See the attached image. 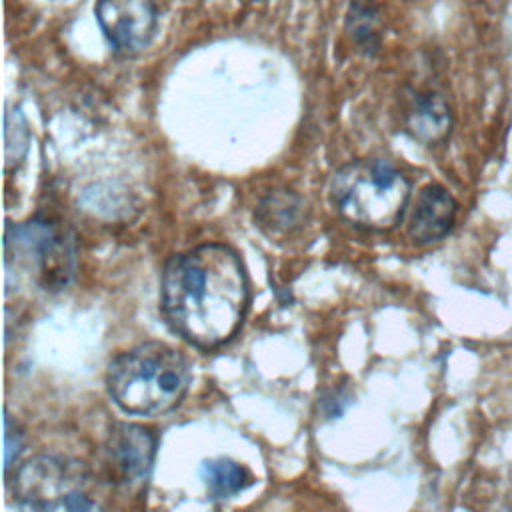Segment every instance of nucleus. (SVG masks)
Returning <instances> with one entry per match:
<instances>
[{
	"instance_id": "nucleus-5",
	"label": "nucleus",
	"mask_w": 512,
	"mask_h": 512,
	"mask_svg": "<svg viewBox=\"0 0 512 512\" xmlns=\"http://www.w3.org/2000/svg\"><path fill=\"white\" fill-rule=\"evenodd\" d=\"M94 16L108 44L122 56L144 52L158 30L156 0H96Z\"/></svg>"
},
{
	"instance_id": "nucleus-11",
	"label": "nucleus",
	"mask_w": 512,
	"mask_h": 512,
	"mask_svg": "<svg viewBox=\"0 0 512 512\" xmlns=\"http://www.w3.org/2000/svg\"><path fill=\"white\" fill-rule=\"evenodd\" d=\"M200 476L214 498L234 496L252 480L250 472L230 458L204 460L200 466Z\"/></svg>"
},
{
	"instance_id": "nucleus-8",
	"label": "nucleus",
	"mask_w": 512,
	"mask_h": 512,
	"mask_svg": "<svg viewBox=\"0 0 512 512\" xmlns=\"http://www.w3.org/2000/svg\"><path fill=\"white\" fill-rule=\"evenodd\" d=\"M108 452L110 462L122 480L140 482L152 470L156 438L150 430L138 424L120 422L110 432Z\"/></svg>"
},
{
	"instance_id": "nucleus-6",
	"label": "nucleus",
	"mask_w": 512,
	"mask_h": 512,
	"mask_svg": "<svg viewBox=\"0 0 512 512\" xmlns=\"http://www.w3.org/2000/svg\"><path fill=\"white\" fill-rule=\"evenodd\" d=\"M6 252L8 256H22L28 264H38L42 274L48 276V284L66 282V238L50 222L32 220L26 224L10 226L6 230Z\"/></svg>"
},
{
	"instance_id": "nucleus-3",
	"label": "nucleus",
	"mask_w": 512,
	"mask_h": 512,
	"mask_svg": "<svg viewBox=\"0 0 512 512\" xmlns=\"http://www.w3.org/2000/svg\"><path fill=\"white\" fill-rule=\"evenodd\" d=\"M330 198L346 222L384 232L402 220L410 182L386 158H358L334 172Z\"/></svg>"
},
{
	"instance_id": "nucleus-2",
	"label": "nucleus",
	"mask_w": 512,
	"mask_h": 512,
	"mask_svg": "<svg viewBox=\"0 0 512 512\" xmlns=\"http://www.w3.org/2000/svg\"><path fill=\"white\" fill-rule=\"evenodd\" d=\"M106 382L124 412L156 416L182 400L190 384V368L178 350L162 342H146L116 356L108 366Z\"/></svg>"
},
{
	"instance_id": "nucleus-9",
	"label": "nucleus",
	"mask_w": 512,
	"mask_h": 512,
	"mask_svg": "<svg viewBox=\"0 0 512 512\" xmlns=\"http://www.w3.org/2000/svg\"><path fill=\"white\" fill-rule=\"evenodd\" d=\"M454 114L448 100L436 90L416 92L404 112V130L422 146H440L448 140Z\"/></svg>"
},
{
	"instance_id": "nucleus-4",
	"label": "nucleus",
	"mask_w": 512,
	"mask_h": 512,
	"mask_svg": "<svg viewBox=\"0 0 512 512\" xmlns=\"http://www.w3.org/2000/svg\"><path fill=\"white\" fill-rule=\"evenodd\" d=\"M12 486L24 512H102L86 490L80 468L54 456L24 462Z\"/></svg>"
},
{
	"instance_id": "nucleus-7",
	"label": "nucleus",
	"mask_w": 512,
	"mask_h": 512,
	"mask_svg": "<svg viewBox=\"0 0 512 512\" xmlns=\"http://www.w3.org/2000/svg\"><path fill=\"white\" fill-rule=\"evenodd\" d=\"M458 202L452 192L438 184H426L410 210L406 234L414 244L426 246L442 240L454 226Z\"/></svg>"
},
{
	"instance_id": "nucleus-13",
	"label": "nucleus",
	"mask_w": 512,
	"mask_h": 512,
	"mask_svg": "<svg viewBox=\"0 0 512 512\" xmlns=\"http://www.w3.org/2000/svg\"><path fill=\"white\" fill-rule=\"evenodd\" d=\"M4 138H6V168H10L12 164H16L24 158V154L28 150V142H30L26 118L22 116V112L18 108L6 112Z\"/></svg>"
},
{
	"instance_id": "nucleus-14",
	"label": "nucleus",
	"mask_w": 512,
	"mask_h": 512,
	"mask_svg": "<svg viewBox=\"0 0 512 512\" xmlns=\"http://www.w3.org/2000/svg\"><path fill=\"white\" fill-rule=\"evenodd\" d=\"M18 452H20V434L12 424L10 416L6 414L4 418V468L6 470L14 464Z\"/></svg>"
},
{
	"instance_id": "nucleus-1",
	"label": "nucleus",
	"mask_w": 512,
	"mask_h": 512,
	"mask_svg": "<svg viewBox=\"0 0 512 512\" xmlns=\"http://www.w3.org/2000/svg\"><path fill=\"white\" fill-rule=\"evenodd\" d=\"M250 286L236 250L202 244L172 256L162 272L160 300L168 324L198 348L228 342L242 324Z\"/></svg>"
},
{
	"instance_id": "nucleus-12",
	"label": "nucleus",
	"mask_w": 512,
	"mask_h": 512,
	"mask_svg": "<svg viewBox=\"0 0 512 512\" xmlns=\"http://www.w3.org/2000/svg\"><path fill=\"white\" fill-rule=\"evenodd\" d=\"M300 204L296 196L280 194L266 198L258 208L260 226H268L272 232H288L290 228L298 226Z\"/></svg>"
},
{
	"instance_id": "nucleus-10",
	"label": "nucleus",
	"mask_w": 512,
	"mask_h": 512,
	"mask_svg": "<svg viewBox=\"0 0 512 512\" xmlns=\"http://www.w3.org/2000/svg\"><path fill=\"white\" fill-rule=\"evenodd\" d=\"M352 44L364 56H374L382 44V18L370 0H352L344 24Z\"/></svg>"
}]
</instances>
